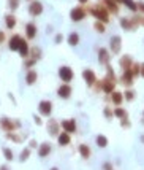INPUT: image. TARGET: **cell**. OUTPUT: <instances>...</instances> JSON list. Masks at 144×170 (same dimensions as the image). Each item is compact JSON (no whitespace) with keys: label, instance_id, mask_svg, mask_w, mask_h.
I'll use <instances>...</instances> for the list:
<instances>
[{"label":"cell","instance_id":"cell-4","mask_svg":"<svg viewBox=\"0 0 144 170\" xmlns=\"http://www.w3.org/2000/svg\"><path fill=\"white\" fill-rule=\"evenodd\" d=\"M86 10L83 8V7H76V8H73L71 11H70V18H71V21H74V22H79V21H83L84 18H86Z\"/></svg>","mask_w":144,"mask_h":170},{"label":"cell","instance_id":"cell-5","mask_svg":"<svg viewBox=\"0 0 144 170\" xmlns=\"http://www.w3.org/2000/svg\"><path fill=\"white\" fill-rule=\"evenodd\" d=\"M29 13L30 16H40L43 13V5L40 0H32L30 5H29Z\"/></svg>","mask_w":144,"mask_h":170},{"label":"cell","instance_id":"cell-2","mask_svg":"<svg viewBox=\"0 0 144 170\" xmlns=\"http://www.w3.org/2000/svg\"><path fill=\"white\" fill-rule=\"evenodd\" d=\"M21 126V122L19 121H11V119H8V118H2L0 119V127L5 131V132H13L16 129V127H19Z\"/></svg>","mask_w":144,"mask_h":170},{"label":"cell","instance_id":"cell-11","mask_svg":"<svg viewBox=\"0 0 144 170\" xmlns=\"http://www.w3.org/2000/svg\"><path fill=\"white\" fill-rule=\"evenodd\" d=\"M121 37L119 35H114V37H111V40H109V45H111V53H114V54H117L121 51Z\"/></svg>","mask_w":144,"mask_h":170},{"label":"cell","instance_id":"cell-38","mask_svg":"<svg viewBox=\"0 0 144 170\" xmlns=\"http://www.w3.org/2000/svg\"><path fill=\"white\" fill-rule=\"evenodd\" d=\"M8 7L15 11V10H18V7H19V0H8Z\"/></svg>","mask_w":144,"mask_h":170},{"label":"cell","instance_id":"cell-52","mask_svg":"<svg viewBox=\"0 0 144 170\" xmlns=\"http://www.w3.org/2000/svg\"><path fill=\"white\" fill-rule=\"evenodd\" d=\"M29 2H32V0H29Z\"/></svg>","mask_w":144,"mask_h":170},{"label":"cell","instance_id":"cell-6","mask_svg":"<svg viewBox=\"0 0 144 170\" xmlns=\"http://www.w3.org/2000/svg\"><path fill=\"white\" fill-rule=\"evenodd\" d=\"M62 126V129L63 132H67V134H74L76 132V121L74 119H65L60 122Z\"/></svg>","mask_w":144,"mask_h":170},{"label":"cell","instance_id":"cell-48","mask_svg":"<svg viewBox=\"0 0 144 170\" xmlns=\"http://www.w3.org/2000/svg\"><path fill=\"white\" fill-rule=\"evenodd\" d=\"M0 170H11L8 165H2V167H0Z\"/></svg>","mask_w":144,"mask_h":170},{"label":"cell","instance_id":"cell-29","mask_svg":"<svg viewBox=\"0 0 144 170\" xmlns=\"http://www.w3.org/2000/svg\"><path fill=\"white\" fill-rule=\"evenodd\" d=\"M112 113H114L117 118H121V119H127V116H128V115H127V111H125L124 108H121V107H117L116 111H112Z\"/></svg>","mask_w":144,"mask_h":170},{"label":"cell","instance_id":"cell-30","mask_svg":"<svg viewBox=\"0 0 144 170\" xmlns=\"http://www.w3.org/2000/svg\"><path fill=\"white\" fill-rule=\"evenodd\" d=\"M2 153H3V158H5L6 161H10V162H11L13 159H15V154H13V151H11L10 148H3V149H2Z\"/></svg>","mask_w":144,"mask_h":170},{"label":"cell","instance_id":"cell-43","mask_svg":"<svg viewBox=\"0 0 144 170\" xmlns=\"http://www.w3.org/2000/svg\"><path fill=\"white\" fill-rule=\"evenodd\" d=\"M33 119H35V122H36L38 126H41V124H43V122H41V118H40V116H35V115H33Z\"/></svg>","mask_w":144,"mask_h":170},{"label":"cell","instance_id":"cell-51","mask_svg":"<svg viewBox=\"0 0 144 170\" xmlns=\"http://www.w3.org/2000/svg\"><path fill=\"white\" fill-rule=\"evenodd\" d=\"M141 141H142V143H144V135H142V137H141Z\"/></svg>","mask_w":144,"mask_h":170},{"label":"cell","instance_id":"cell-14","mask_svg":"<svg viewBox=\"0 0 144 170\" xmlns=\"http://www.w3.org/2000/svg\"><path fill=\"white\" fill-rule=\"evenodd\" d=\"M121 83L125 84V86H128V88L133 84V75H132L130 70H125V72H124V75L121 76Z\"/></svg>","mask_w":144,"mask_h":170},{"label":"cell","instance_id":"cell-47","mask_svg":"<svg viewBox=\"0 0 144 170\" xmlns=\"http://www.w3.org/2000/svg\"><path fill=\"white\" fill-rule=\"evenodd\" d=\"M3 38H5V34H3V32H0V43L3 41Z\"/></svg>","mask_w":144,"mask_h":170},{"label":"cell","instance_id":"cell-46","mask_svg":"<svg viewBox=\"0 0 144 170\" xmlns=\"http://www.w3.org/2000/svg\"><path fill=\"white\" fill-rule=\"evenodd\" d=\"M139 75L144 78V64H141V70H139Z\"/></svg>","mask_w":144,"mask_h":170},{"label":"cell","instance_id":"cell-33","mask_svg":"<svg viewBox=\"0 0 144 170\" xmlns=\"http://www.w3.org/2000/svg\"><path fill=\"white\" fill-rule=\"evenodd\" d=\"M139 70H141V64H132V67H130V72H132L133 76L139 75Z\"/></svg>","mask_w":144,"mask_h":170},{"label":"cell","instance_id":"cell-15","mask_svg":"<svg viewBox=\"0 0 144 170\" xmlns=\"http://www.w3.org/2000/svg\"><path fill=\"white\" fill-rule=\"evenodd\" d=\"M57 141H59L60 146H67V145H70L71 137H70V134H67V132H60V134L57 135Z\"/></svg>","mask_w":144,"mask_h":170},{"label":"cell","instance_id":"cell-26","mask_svg":"<svg viewBox=\"0 0 144 170\" xmlns=\"http://www.w3.org/2000/svg\"><path fill=\"white\" fill-rule=\"evenodd\" d=\"M79 154L84 159H89L90 158V148L87 145H79Z\"/></svg>","mask_w":144,"mask_h":170},{"label":"cell","instance_id":"cell-7","mask_svg":"<svg viewBox=\"0 0 144 170\" xmlns=\"http://www.w3.org/2000/svg\"><path fill=\"white\" fill-rule=\"evenodd\" d=\"M38 110L43 116H49L52 113V102L51 100H41L40 105H38Z\"/></svg>","mask_w":144,"mask_h":170},{"label":"cell","instance_id":"cell-25","mask_svg":"<svg viewBox=\"0 0 144 170\" xmlns=\"http://www.w3.org/2000/svg\"><path fill=\"white\" fill-rule=\"evenodd\" d=\"M78 43H79V35H78L76 32H71L68 35V45L70 46H76Z\"/></svg>","mask_w":144,"mask_h":170},{"label":"cell","instance_id":"cell-27","mask_svg":"<svg viewBox=\"0 0 144 170\" xmlns=\"http://www.w3.org/2000/svg\"><path fill=\"white\" fill-rule=\"evenodd\" d=\"M95 141H97V145H98L100 148H106V146H108V138L104 137V135H97Z\"/></svg>","mask_w":144,"mask_h":170},{"label":"cell","instance_id":"cell-12","mask_svg":"<svg viewBox=\"0 0 144 170\" xmlns=\"http://www.w3.org/2000/svg\"><path fill=\"white\" fill-rule=\"evenodd\" d=\"M98 61H100V64H103V65H108L109 64V59H111V56H109V53H108V49L106 48H100L98 49Z\"/></svg>","mask_w":144,"mask_h":170},{"label":"cell","instance_id":"cell-21","mask_svg":"<svg viewBox=\"0 0 144 170\" xmlns=\"http://www.w3.org/2000/svg\"><path fill=\"white\" fill-rule=\"evenodd\" d=\"M111 100L114 105H121L122 100H124V94L122 92H117V91H112L111 92Z\"/></svg>","mask_w":144,"mask_h":170},{"label":"cell","instance_id":"cell-34","mask_svg":"<svg viewBox=\"0 0 144 170\" xmlns=\"http://www.w3.org/2000/svg\"><path fill=\"white\" fill-rule=\"evenodd\" d=\"M6 138H11L13 141H18V143H19V141L22 140V138H21L19 135H16L15 132H6Z\"/></svg>","mask_w":144,"mask_h":170},{"label":"cell","instance_id":"cell-50","mask_svg":"<svg viewBox=\"0 0 144 170\" xmlns=\"http://www.w3.org/2000/svg\"><path fill=\"white\" fill-rule=\"evenodd\" d=\"M51 170H59V168H57V167H52V168H51Z\"/></svg>","mask_w":144,"mask_h":170},{"label":"cell","instance_id":"cell-8","mask_svg":"<svg viewBox=\"0 0 144 170\" xmlns=\"http://www.w3.org/2000/svg\"><path fill=\"white\" fill-rule=\"evenodd\" d=\"M59 131H60V122H57L56 119H49L48 121V132L52 137H57L59 135Z\"/></svg>","mask_w":144,"mask_h":170},{"label":"cell","instance_id":"cell-19","mask_svg":"<svg viewBox=\"0 0 144 170\" xmlns=\"http://www.w3.org/2000/svg\"><path fill=\"white\" fill-rule=\"evenodd\" d=\"M36 80H38V73L35 70H29L27 75H25V83H27L29 86H32L33 83H36Z\"/></svg>","mask_w":144,"mask_h":170},{"label":"cell","instance_id":"cell-44","mask_svg":"<svg viewBox=\"0 0 144 170\" xmlns=\"http://www.w3.org/2000/svg\"><path fill=\"white\" fill-rule=\"evenodd\" d=\"M121 126H122V127H130V122H128L127 119H122V121H121Z\"/></svg>","mask_w":144,"mask_h":170},{"label":"cell","instance_id":"cell-18","mask_svg":"<svg viewBox=\"0 0 144 170\" xmlns=\"http://www.w3.org/2000/svg\"><path fill=\"white\" fill-rule=\"evenodd\" d=\"M49 153H51V143H48V141L41 143L40 148H38V156H40V158H46Z\"/></svg>","mask_w":144,"mask_h":170},{"label":"cell","instance_id":"cell-39","mask_svg":"<svg viewBox=\"0 0 144 170\" xmlns=\"http://www.w3.org/2000/svg\"><path fill=\"white\" fill-rule=\"evenodd\" d=\"M35 62H36V61L30 57V59H27V61H25V67H27V68H30L32 65H35Z\"/></svg>","mask_w":144,"mask_h":170},{"label":"cell","instance_id":"cell-17","mask_svg":"<svg viewBox=\"0 0 144 170\" xmlns=\"http://www.w3.org/2000/svg\"><path fill=\"white\" fill-rule=\"evenodd\" d=\"M21 35H13L11 38H10V43H8V46H10V49L11 51H18V48H19V43H21Z\"/></svg>","mask_w":144,"mask_h":170},{"label":"cell","instance_id":"cell-40","mask_svg":"<svg viewBox=\"0 0 144 170\" xmlns=\"http://www.w3.org/2000/svg\"><path fill=\"white\" fill-rule=\"evenodd\" d=\"M62 40H63L62 34H57V35H56V38H54V41H56L57 45H60V43H62Z\"/></svg>","mask_w":144,"mask_h":170},{"label":"cell","instance_id":"cell-13","mask_svg":"<svg viewBox=\"0 0 144 170\" xmlns=\"http://www.w3.org/2000/svg\"><path fill=\"white\" fill-rule=\"evenodd\" d=\"M18 53L21 54V57H29V43H27V40H24L21 38V43H19V48H18Z\"/></svg>","mask_w":144,"mask_h":170},{"label":"cell","instance_id":"cell-23","mask_svg":"<svg viewBox=\"0 0 144 170\" xmlns=\"http://www.w3.org/2000/svg\"><path fill=\"white\" fill-rule=\"evenodd\" d=\"M121 25L125 27L127 30H133V27H135V21L133 19H128V18H122L121 19Z\"/></svg>","mask_w":144,"mask_h":170},{"label":"cell","instance_id":"cell-20","mask_svg":"<svg viewBox=\"0 0 144 170\" xmlns=\"http://www.w3.org/2000/svg\"><path fill=\"white\" fill-rule=\"evenodd\" d=\"M103 3H106V11H111V13H117L119 11V7H117V2L116 0H103Z\"/></svg>","mask_w":144,"mask_h":170},{"label":"cell","instance_id":"cell-45","mask_svg":"<svg viewBox=\"0 0 144 170\" xmlns=\"http://www.w3.org/2000/svg\"><path fill=\"white\" fill-rule=\"evenodd\" d=\"M136 7H138V10H141V11L144 13V2H138V3H136Z\"/></svg>","mask_w":144,"mask_h":170},{"label":"cell","instance_id":"cell-9","mask_svg":"<svg viewBox=\"0 0 144 170\" xmlns=\"http://www.w3.org/2000/svg\"><path fill=\"white\" fill-rule=\"evenodd\" d=\"M71 86L70 84H62V86L57 89V95L60 97V99H70V95H71Z\"/></svg>","mask_w":144,"mask_h":170},{"label":"cell","instance_id":"cell-41","mask_svg":"<svg viewBox=\"0 0 144 170\" xmlns=\"http://www.w3.org/2000/svg\"><path fill=\"white\" fill-rule=\"evenodd\" d=\"M36 146H38V141H36V140H30L29 148H30V149H33V148H36Z\"/></svg>","mask_w":144,"mask_h":170},{"label":"cell","instance_id":"cell-22","mask_svg":"<svg viewBox=\"0 0 144 170\" xmlns=\"http://www.w3.org/2000/svg\"><path fill=\"white\" fill-rule=\"evenodd\" d=\"M132 57L130 56H124V57L121 59V67H122V70L125 72V70H130V67H132Z\"/></svg>","mask_w":144,"mask_h":170},{"label":"cell","instance_id":"cell-24","mask_svg":"<svg viewBox=\"0 0 144 170\" xmlns=\"http://www.w3.org/2000/svg\"><path fill=\"white\" fill-rule=\"evenodd\" d=\"M5 25L8 27V29H13V27L16 25V18H15V15H6V16H5Z\"/></svg>","mask_w":144,"mask_h":170},{"label":"cell","instance_id":"cell-28","mask_svg":"<svg viewBox=\"0 0 144 170\" xmlns=\"http://www.w3.org/2000/svg\"><path fill=\"white\" fill-rule=\"evenodd\" d=\"M30 153H32L30 148H24V149L21 151V158H19V161H21V162H25V161L30 158Z\"/></svg>","mask_w":144,"mask_h":170},{"label":"cell","instance_id":"cell-36","mask_svg":"<svg viewBox=\"0 0 144 170\" xmlns=\"http://www.w3.org/2000/svg\"><path fill=\"white\" fill-rule=\"evenodd\" d=\"M124 99H125V100H128V102L133 100V99H135V92H133L132 89H128V91L124 94Z\"/></svg>","mask_w":144,"mask_h":170},{"label":"cell","instance_id":"cell-42","mask_svg":"<svg viewBox=\"0 0 144 170\" xmlns=\"http://www.w3.org/2000/svg\"><path fill=\"white\" fill-rule=\"evenodd\" d=\"M103 170H112V164L111 162H104L103 164Z\"/></svg>","mask_w":144,"mask_h":170},{"label":"cell","instance_id":"cell-3","mask_svg":"<svg viewBox=\"0 0 144 170\" xmlns=\"http://www.w3.org/2000/svg\"><path fill=\"white\" fill-rule=\"evenodd\" d=\"M59 76H60V80L62 81H65V84H68L71 80H73V70L70 68V67H67V65H63V67H60L59 68Z\"/></svg>","mask_w":144,"mask_h":170},{"label":"cell","instance_id":"cell-37","mask_svg":"<svg viewBox=\"0 0 144 170\" xmlns=\"http://www.w3.org/2000/svg\"><path fill=\"white\" fill-rule=\"evenodd\" d=\"M94 27H95V30H97L98 34H103V32H104V25H103V22H100V21H97V22L94 24Z\"/></svg>","mask_w":144,"mask_h":170},{"label":"cell","instance_id":"cell-1","mask_svg":"<svg viewBox=\"0 0 144 170\" xmlns=\"http://www.w3.org/2000/svg\"><path fill=\"white\" fill-rule=\"evenodd\" d=\"M90 13L100 21V22H108L109 21V13L106 11V8L104 7H94L92 10H90Z\"/></svg>","mask_w":144,"mask_h":170},{"label":"cell","instance_id":"cell-49","mask_svg":"<svg viewBox=\"0 0 144 170\" xmlns=\"http://www.w3.org/2000/svg\"><path fill=\"white\" fill-rule=\"evenodd\" d=\"M78 2H79V3H83V5H86V3L89 2V0H78Z\"/></svg>","mask_w":144,"mask_h":170},{"label":"cell","instance_id":"cell-32","mask_svg":"<svg viewBox=\"0 0 144 170\" xmlns=\"http://www.w3.org/2000/svg\"><path fill=\"white\" fill-rule=\"evenodd\" d=\"M32 59H35V61H38V59H40L41 57V49L40 48H38V46H35V48H32Z\"/></svg>","mask_w":144,"mask_h":170},{"label":"cell","instance_id":"cell-35","mask_svg":"<svg viewBox=\"0 0 144 170\" xmlns=\"http://www.w3.org/2000/svg\"><path fill=\"white\" fill-rule=\"evenodd\" d=\"M103 113H104V118H106V119H111V118L114 116V113H112V110H111L109 107H104Z\"/></svg>","mask_w":144,"mask_h":170},{"label":"cell","instance_id":"cell-16","mask_svg":"<svg viewBox=\"0 0 144 170\" xmlns=\"http://www.w3.org/2000/svg\"><path fill=\"white\" fill-rule=\"evenodd\" d=\"M25 35H27L29 40H33L36 37V25L33 22H29L27 25H25Z\"/></svg>","mask_w":144,"mask_h":170},{"label":"cell","instance_id":"cell-10","mask_svg":"<svg viewBox=\"0 0 144 170\" xmlns=\"http://www.w3.org/2000/svg\"><path fill=\"white\" fill-rule=\"evenodd\" d=\"M83 78L87 81V84H89V86H94V83L97 81V76H95V73H94L90 68H86V70H83Z\"/></svg>","mask_w":144,"mask_h":170},{"label":"cell","instance_id":"cell-31","mask_svg":"<svg viewBox=\"0 0 144 170\" xmlns=\"http://www.w3.org/2000/svg\"><path fill=\"white\" fill-rule=\"evenodd\" d=\"M121 2L124 3V5H127L132 11H136L138 10V7H136V2H133V0H121Z\"/></svg>","mask_w":144,"mask_h":170}]
</instances>
